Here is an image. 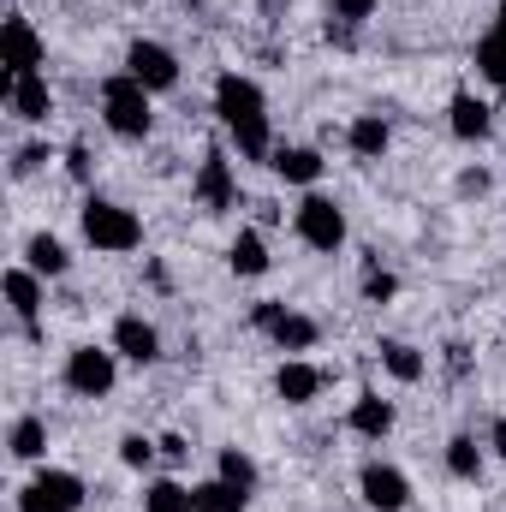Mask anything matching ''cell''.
<instances>
[{
  "label": "cell",
  "mask_w": 506,
  "mask_h": 512,
  "mask_svg": "<svg viewBox=\"0 0 506 512\" xmlns=\"http://www.w3.org/2000/svg\"><path fill=\"white\" fill-rule=\"evenodd\" d=\"M114 358H120V352H102V346L66 352V387L84 393V399H108L114 382H120V364H114Z\"/></svg>",
  "instance_id": "obj_4"
},
{
  "label": "cell",
  "mask_w": 506,
  "mask_h": 512,
  "mask_svg": "<svg viewBox=\"0 0 506 512\" xmlns=\"http://www.w3.org/2000/svg\"><path fill=\"white\" fill-rule=\"evenodd\" d=\"M245 489H233L227 477H215V483H191V507L197 512H245Z\"/></svg>",
  "instance_id": "obj_22"
},
{
  "label": "cell",
  "mask_w": 506,
  "mask_h": 512,
  "mask_svg": "<svg viewBox=\"0 0 506 512\" xmlns=\"http://www.w3.org/2000/svg\"><path fill=\"white\" fill-rule=\"evenodd\" d=\"M477 72H483L489 84H501V90H506V36L489 30V36L477 42Z\"/></svg>",
  "instance_id": "obj_29"
},
{
  "label": "cell",
  "mask_w": 506,
  "mask_h": 512,
  "mask_svg": "<svg viewBox=\"0 0 506 512\" xmlns=\"http://www.w3.org/2000/svg\"><path fill=\"white\" fill-rule=\"evenodd\" d=\"M376 6H381V0H334V18H346V24H364Z\"/></svg>",
  "instance_id": "obj_33"
},
{
  "label": "cell",
  "mask_w": 506,
  "mask_h": 512,
  "mask_svg": "<svg viewBox=\"0 0 506 512\" xmlns=\"http://www.w3.org/2000/svg\"><path fill=\"white\" fill-rule=\"evenodd\" d=\"M393 292H399V280H393L387 268H370V274H364V298H370V304H387Z\"/></svg>",
  "instance_id": "obj_31"
},
{
  "label": "cell",
  "mask_w": 506,
  "mask_h": 512,
  "mask_svg": "<svg viewBox=\"0 0 506 512\" xmlns=\"http://www.w3.org/2000/svg\"><path fill=\"white\" fill-rule=\"evenodd\" d=\"M78 227H84V239L96 245V251L108 256H126L143 245V221L131 215L126 203H108V197H90L84 209H78Z\"/></svg>",
  "instance_id": "obj_1"
},
{
  "label": "cell",
  "mask_w": 506,
  "mask_h": 512,
  "mask_svg": "<svg viewBox=\"0 0 506 512\" xmlns=\"http://www.w3.org/2000/svg\"><path fill=\"white\" fill-rule=\"evenodd\" d=\"M84 507V483L72 471H36L18 489V512H78Z\"/></svg>",
  "instance_id": "obj_5"
},
{
  "label": "cell",
  "mask_w": 506,
  "mask_h": 512,
  "mask_svg": "<svg viewBox=\"0 0 506 512\" xmlns=\"http://www.w3.org/2000/svg\"><path fill=\"white\" fill-rule=\"evenodd\" d=\"M495 36H506V0L495 6Z\"/></svg>",
  "instance_id": "obj_39"
},
{
  "label": "cell",
  "mask_w": 506,
  "mask_h": 512,
  "mask_svg": "<svg viewBox=\"0 0 506 512\" xmlns=\"http://www.w3.org/2000/svg\"><path fill=\"white\" fill-rule=\"evenodd\" d=\"M66 173H72V179H90V173H96V155H90V143H72V149H66Z\"/></svg>",
  "instance_id": "obj_32"
},
{
  "label": "cell",
  "mask_w": 506,
  "mask_h": 512,
  "mask_svg": "<svg viewBox=\"0 0 506 512\" xmlns=\"http://www.w3.org/2000/svg\"><path fill=\"white\" fill-rule=\"evenodd\" d=\"M268 167H274V173H280L286 185H316L328 161H322V155H316L310 143H280V149L268 155Z\"/></svg>",
  "instance_id": "obj_14"
},
{
  "label": "cell",
  "mask_w": 506,
  "mask_h": 512,
  "mask_svg": "<svg viewBox=\"0 0 506 512\" xmlns=\"http://www.w3.org/2000/svg\"><path fill=\"white\" fill-rule=\"evenodd\" d=\"M6 447H12V459L36 465V459L48 453V423H42V417H18V423H12V435H6Z\"/></svg>",
  "instance_id": "obj_24"
},
{
  "label": "cell",
  "mask_w": 506,
  "mask_h": 512,
  "mask_svg": "<svg viewBox=\"0 0 506 512\" xmlns=\"http://www.w3.org/2000/svg\"><path fill=\"white\" fill-rule=\"evenodd\" d=\"M215 471H221V477H227L233 489H245V495L256 489V459L245 453V447H221V459H215Z\"/></svg>",
  "instance_id": "obj_28"
},
{
  "label": "cell",
  "mask_w": 506,
  "mask_h": 512,
  "mask_svg": "<svg viewBox=\"0 0 506 512\" xmlns=\"http://www.w3.org/2000/svg\"><path fill=\"white\" fill-rule=\"evenodd\" d=\"M328 42H340V48H352V24H346V18H328Z\"/></svg>",
  "instance_id": "obj_37"
},
{
  "label": "cell",
  "mask_w": 506,
  "mask_h": 512,
  "mask_svg": "<svg viewBox=\"0 0 506 512\" xmlns=\"http://www.w3.org/2000/svg\"><path fill=\"white\" fill-rule=\"evenodd\" d=\"M24 268H36L42 280H60V274L72 268V256H66V245H60L54 233H36V239L24 245Z\"/></svg>",
  "instance_id": "obj_20"
},
{
  "label": "cell",
  "mask_w": 506,
  "mask_h": 512,
  "mask_svg": "<svg viewBox=\"0 0 506 512\" xmlns=\"http://www.w3.org/2000/svg\"><path fill=\"white\" fill-rule=\"evenodd\" d=\"M114 352H120L126 364H155V358H161V334H155V322H143V316H120V322H114Z\"/></svg>",
  "instance_id": "obj_13"
},
{
  "label": "cell",
  "mask_w": 506,
  "mask_h": 512,
  "mask_svg": "<svg viewBox=\"0 0 506 512\" xmlns=\"http://www.w3.org/2000/svg\"><path fill=\"white\" fill-rule=\"evenodd\" d=\"M126 72L149 90V96H161V90H173V84H179V60H173V48L143 42V36L126 48Z\"/></svg>",
  "instance_id": "obj_9"
},
{
  "label": "cell",
  "mask_w": 506,
  "mask_h": 512,
  "mask_svg": "<svg viewBox=\"0 0 506 512\" xmlns=\"http://www.w3.org/2000/svg\"><path fill=\"white\" fill-rule=\"evenodd\" d=\"M197 203H203V209H215V215L239 203V179H233V161H227L221 149H209V155H203V167H197Z\"/></svg>",
  "instance_id": "obj_11"
},
{
  "label": "cell",
  "mask_w": 506,
  "mask_h": 512,
  "mask_svg": "<svg viewBox=\"0 0 506 512\" xmlns=\"http://www.w3.org/2000/svg\"><path fill=\"white\" fill-rule=\"evenodd\" d=\"M447 471H453L459 483H477V477H483V447H477L471 435H453V441H447Z\"/></svg>",
  "instance_id": "obj_27"
},
{
  "label": "cell",
  "mask_w": 506,
  "mask_h": 512,
  "mask_svg": "<svg viewBox=\"0 0 506 512\" xmlns=\"http://www.w3.org/2000/svg\"><path fill=\"white\" fill-rule=\"evenodd\" d=\"M268 340H274L280 352H310V346L322 340V328H316L310 316H298V310H286V316H280V322L268 328Z\"/></svg>",
  "instance_id": "obj_21"
},
{
  "label": "cell",
  "mask_w": 506,
  "mask_h": 512,
  "mask_svg": "<svg viewBox=\"0 0 506 512\" xmlns=\"http://www.w3.org/2000/svg\"><path fill=\"white\" fill-rule=\"evenodd\" d=\"M489 447L506 459V417H495V423H489Z\"/></svg>",
  "instance_id": "obj_38"
},
{
  "label": "cell",
  "mask_w": 506,
  "mask_h": 512,
  "mask_svg": "<svg viewBox=\"0 0 506 512\" xmlns=\"http://www.w3.org/2000/svg\"><path fill=\"white\" fill-rule=\"evenodd\" d=\"M447 126L459 143H483L489 131H495V108L483 102V96H471V90H453V102H447Z\"/></svg>",
  "instance_id": "obj_12"
},
{
  "label": "cell",
  "mask_w": 506,
  "mask_h": 512,
  "mask_svg": "<svg viewBox=\"0 0 506 512\" xmlns=\"http://www.w3.org/2000/svg\"><path fill=\"white\" fill-rule=\"evenodd\" d=\"M143 512H197V507H191V489H185V483L155 477V483L143 489Z\"/></svg>",
  "instance_id": "obj_26"
},
{
  "label": "cell",
  "mask_w": 506,
  "mask_h": 512,
  "mask_svg": "<svg viewBox=\"0 0 506 512\" xmlns=\"http://www.w3.org/2000/svg\"><path fill=\"white\" fill-rule=\"evenodd\" d=\"M227 268H233L239 280H256V274H268V245H262V233H239V239L227 245Z\"/></svg>",
  "instance_id": "obj_23"
},
{
  "label": "cell",
  "mask_w": 506,
  "mask_h": 512,
  "mask_svg": "<svg viewBox=\"0 0 506 512\" xmlns=\"http://www.w3.org/2000/svg\"><path fill=\"white\" fill-rule=\"evenodd\" d=\"M42 161H48V149H42V143H30V149H18V161H12V173H36Z\"/></svg>",
  "instance_id": "obj_36"
},
{
  "label": "cell",
  "mask_w": 506,
  "mask_h": 512,
  "mask_svg": "<svg viewBox=\"0 0 506 512\" xmlns=\"http://www.w3.org/2000/svg\"><path fill=\"white\" fill-rule=\"evenodd\" d=\"M227 137H233V149H239L245 161H268V155H274V131H268V114H262V120H245V126H233Z\"/></svg>",
  "instance_id": "obj_25"
},
{
  "label": "cell",
  "mask_w": 506,
  "mask_h": 512,
  "mask_svg": "<svg viewBox=\"0 0 506 512\" xmlns=\"http://www.w3.org/2000/svg\"><path fill=\"white\" fill-rule=\"evenodd\" d=\"M376 352H381V370H387L393 382L411 387V382H423V376H429V358H423L417 346H405V340H381Z\"/></svg>",
  "instance_id": "obj_18"
},
{
  "label": "cell",
  "mask_w": 506,
  "mask_h": 512,
  "mask_svg": "<svg viewBox=\"0 0 506 512\" xmlns=\"http://www.w3.org/2000/svg\"><path fill=\"white\" fill-rule=\"evenodd\" d=\"M292 227H298V239H304L310 251H340V245H346V209H340L334 197H322V191H310V197L298 203Z\"/></svg>",
  "instance_id": "obj_3"
},
{
  "label": "cell",
  "mask_w": 506,
  "mask_h": 512,
  "mask_svg": "<svg viewBox=\"0 0 506 512\" xmlns=\"http://www.w3.org/2000/svg\"><path fill=\"white\" fill-rule=\"evenodd\" d=\"M0 96H6L12 120H24V126H42V120L54 114V90H48L42 72H24V78H6V72H0Z\"/></svg>",
  "instance_id": "obj_10"
},
{
  "label": "cell",
  "mask_w": 506,
  "mask_h": 512,
  "mask_svg": "<svg viewBox=\"0 0 506 512\" xmlns=\"http://www.w3.org/2000/svg\"><path fill=\"white\" fill-rule=\"evenodd\" d=\"M358 495H364V507L370 512H405L411 507V483H405V471H399V465H381V459H370V465L358 471Z\"/></svg>",
  "instance_id": "obj_8"
},
{
  "label": "cell",
  "mask_w": 506,
  "mask_h": 512,
  "mask_svg": "<svg viewBox=\"0 0 506 512\" xmlns=\"http://www.w3.org/2000/svg\"><path fill=\"white\" fill-rule=\"evenodd\" d=\"M42 36H36V24L24 18V12H6V24H0V66H6V78H24V72H42Z\"/></svg>",
  "instance_id": "obj_6"
},
{
  "label": "cell",
  "mask_w": 506,
  "mask_h": 512,
  "mask_svg": "<svg viewBox=\"0 0 506 512\" xmlns=\"http://www.w3.org/2000/svg\"><path fill=\"white\" fill-rule=\"evenodd\" d=\"M215 114H221V126H245V120H262V84L245 78V72H221L215 78Z\"/></svg>",
  "instance_id": "obj_7"
},
{
  "label": "cell",
  "mask_w": 506,
  "mask_h": 512,
  "mask_svg": "<svg viewBox=\"0 0 506 512\" xmlns=\"http://www.w3.org/2000/svg\"><path fill=\"white\" fill-rule=\"evenodd\" d=\"M280 316H286V304H274V298H262V304H256V310H251V322H256V328H262V334H268V328H274Z\"/></svg>",
  "instance_id": "obj_35"
},
{
  "label": "cell",
  "mask_w": 506,
  "mask_h": 512,
  "mask_svg": "<svg viewBox=\"0 0 506 512\" xmlns=\"http://www.w3.org/2000/svg\"><path fill=\"white\" fill-rule=\"evenodd\" d=\"M6 304H12V316H24V322H36V310H42V274L36 268H6Z\"/></svg>",
  "instance_id": "obj_17"
},
{
  "label": "cell",
  "mask_w": 506,
  "mask_h": 512,
  "mask_svg": "<svg viewBox=\"0 0 506 512\" xmlns=\"http://www.w3.org/2000/svg\"><path fill=\"white\" fill-rule=\"evenodd\" d=\"M274 393H280L286 405H310V399L322 393V370L304 364V358H286V364L274 370Z\"/></svg>",
  "instance_id": "obj_15"
},
{
  "label": "cell",
  "mask_w": 506,
  "mask_h": 512,
  "mask_svg": "<svg viewBox=\"0 0 506 512\" xmlns=\"http://www.w3.org/2000/svg\"><path fill=\"white\" fill-rule=\"evenodd\" d=\"M155 459H161V447H155L149 435H126V441H120V465H126V471H149Z\"/></svg>",
  "instance_id": "obj_30"
},
{
  "label": "cell",
  "mask_w": 506,
  "mask_h": 512,
  "mask_svg": "<svg viewBox=\"0 0 506 512\" xmlns=\"http://www.w3.org/2000/svg\"><path fill=\"white\" fill-rule=\"evenodd\" d=\"M346 143H352V155H364V161H381L387 155V143H393V131L381 114H358L352 126H346Z\"/></svg>",
  "instance_id": "obj_19"
},
{
  "label": "cell",
  "mask_w": 506,
  "mask_h": 512,
  "mask_svg": "<svg viewBox=\"0 0 506 512\" xmlns=\"http://www.w3.org/2000/svg\"><path fill=\"white\" fill-rule=\"evenodd\" d=\"M346 429H352V435H364V441H381V435L393 429V399H381V393H358V399H352Z\"/></svg>",
  "instance_id": "obj_16"
},
{
  "label": "cell",
  "mask_w": 506,
  "mask_h": 512,
  "mask_svg": "<svg viewBox=\"0 0 506 512\" xmlns=\"http://www.w3.org/2000/svg\"><path fill=\"white\" fill-rule=\"evenodd\" d=\"M155 447H161V459H167V465H185V459H191V441H185V435H161Z\"/></svg>",
  "instance_id": "obj_34"
},
{
  "label": "cell",
  "mask_w": 506,
  "mask_h": 512,
  "mask_svg": "<svg viewBox=\"0 0 506 512\" xmlns=\"http://www.w3.org/2000/svg\"><path fill=\"white\" fill-rule=\"evenodd\" d=\"M102 120H108L114 137H126V143L149 137L155 108H149V90H143L131 72H120V78H108V84H102Z\"/></svg>",
  "instance_id": "obj_2"
}]
</instances>
